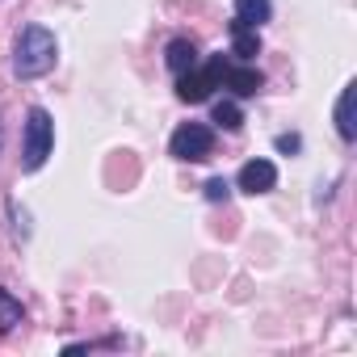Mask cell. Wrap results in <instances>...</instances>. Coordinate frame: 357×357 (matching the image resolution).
Segmentation results:
<instances>
[{
  "instance_id": "obj_9",
  "label": "cell",
  "mask_w": 357,
  "mask_h": 357,
  "mask_svg": "<svg viewBox=\"0 0 357 357\" xmlns=\"http://www.w3.org/2000/svg\"><path fill=\"white\" fill-rule=\"evenodd\" d=\"M269 17H273V0H236V22L261 30Z\"/></svg>"
},
{
  "instance_id": "obj_11",
  "label": "cell",
  "mask_w": 357,
  "mask_h": 357,
  "mask_svg": "<svg viewBox=\"0 0 357 357\" xmlns=\"http://www.w3.org/2000/svg\"><path fill=\"white\" fill-rule=\"evenodd\" d=\"M211 122H215V126H223V130H240V126H244V109H240L236 101H227V97H223V101H215Z\"/></svg>"
},
{
  "instance_id": "obj_4",
  "label": "cell",
  "mask_w": 357,
  "mask_h": 357,
  "mask_svg": "<svg viewBox=\"0 0 357 357\" xmlns=\"http://www.w3.org/2000/svg\"><path fill=\"white\" fill-rule=\"evenodd\" d=\"M168 151L185 164H202V160L215 155V130L206 122H181L168 139Z\"/></svg>"
},
{
  "instance_id": "obj_7",
  "label": "cell",
  "mask_w": 357,
  "mask_h": 357,
  "mask_svg": "<svg viewBox=\"0 0 357 357\" xmlns=\"http://www.w3.org/2000/svg\"><path fill=\"white\" fill-rule=\"evenodd\" d=\"M164 63H168L172 76L190 72V68L198 63V43H194V38H172V43L164 47Z\"/></svg>"
},
{
  "instance_id": "obj_14",
  "label": "cell",
  "mask_w": 357,
  "mask_h": 357,
  "mask_svg": "<svg viewBox=\"0 0 357 357\" xmlns=\"http://www.w3.org/2000/svg\"><path fill=\"white\" fill-rule=\"evenodd\" d=\"M303 147V139L298 135H278V151H286V155H294Z\"/></svg>"
},
{
  "instance_id": "obj_2",
  "label": "cell",
  "mask_w": 357,
  "mask_h": 357,
  "mask_svg": "<svg viewBox=\"0 0 357 357\" xmlns=\"http://www.w3.org/2000/svg\"><path fill=\"white\" fill-rule=\"evenodd\" d=\"M51 147H55V122H51V114H47L43 105H34V109L26 114V135H22V168H26V172H38V168L47 164Z\"/></svg>"
},
{
  "instance_id": "obj_6",
  "label": "cell",
  "mask_w": 357,
  "mask_h": 357,
  "mask_svg": "<svg viewBox=\"0 0 357 357\" xmlns=\"http://www.w3.org/2000/svg\"><path fill=\"white\" fill-rule=\"evenodd\" d=\"M219 84H223V89H231L236 97H257V93H261V84H265V76H261L252 63H227Z\"/></svg>"
},
{
  "instance_id": "obj_1",
  "label": "cell",
  "mask_w": 357,
  "mask_h": 357,
  "mask_svg": "<svg viewBox=\"0 0 357 357\" xmlns=\"http://www.w3.org/2000/svg\"><path fill=\"white\" fill-rule=\"evenodd\" d=\"M59 59V43L47 26H26L13 43V76L17 80H38L55 68Z\"/></svg>"
},
{
  "instance_id": "obj_12",
  "label": "cell",
  "mask_w": 357,
  "mask_h": 357,
  "mask_svg": "<svg viewBox=\"0 0 357 357\" xmlns=\"http://www.w3.org/2000/svg\"><path fill=\"white\" fill-rule=\"evenodd\" d=\"M22 319H26V307H22L5 286H0V332H13Z\"/></svg>"
},
{
  "instance_id": "obj_3",
  "label": "cell",
  "mask_w": 357,
  "mask_h": 357,
  "mask_svg": "<svg viewBox=\"0 0 357 357\" xmlns=\"http://www.w3.org/2000/svg\"><path fill=\"white\" fill-rule=\"evenodd\" d=\"M223 68H227V59H223V55H211L206 63H194L190 72H181V76H176V101H185V105L206 101V97L219 89Z\"/></svg>"
},
{
  "instance_id": "obj_10",
  "label": "cell",
  "mask_w": 357,
  "mask_h": 357,
  "mask_svg": "<svg viewBox=\"0 0 357 357\" xmlns=\"http://www.w3.org/2000/svg\"><path fill=\"white\" fill-rule=\"evenodd\" d=\"M336 130H340L344 143L357 139V126H353V84H344L340 97H336Z\"/></svg>"
},
{
  "instance_id": "obj_13",
  "label": "cell",
  "mask_w": 357,
  "mask_h": 357,
  "mask_svg": "<svg viewBox=\"0 0 357 357\" xmlns=\"http://www.w3.org/2000/svg\"><path fill=\"white\" fill-rule=\"evenodd\" d=\"M231 198V185L223 181V176H211L206 181V202H227Z\"/></svg>"
},
{
  "instance_id": "obj_5",
  "label": "cell",
  "mask_w": 357,
  "mask_h": 357,
  "mask_svg": "<svg viewBox=\"0 0 357 357\" xmlns=\"http://www.w3.org/2000/svg\"><path fill=\"white\" fill-rule=\"evenodd\" d=\"M236 185L244 190V194H269L273 185H278V168H273V160H248L244 168H240V176H236Z\"/></svg>"
},
{
  "instance_id": "obj_8",
  "label": "cell",
  "mask_w": 357,
  "mask_h": 357,
  "mask_svg": "<svg viewBox=\"0 0 357 357\" xmlns=\"http://www.w3.org/2000/svg\"><path fill=\"white\" fill-rule=\"evenodd\" d=\"M231 55L244 59V63H252V59L261 55V34H257L252 26L236 22V17H231Z\"/></svg>"
}]
</instances>
